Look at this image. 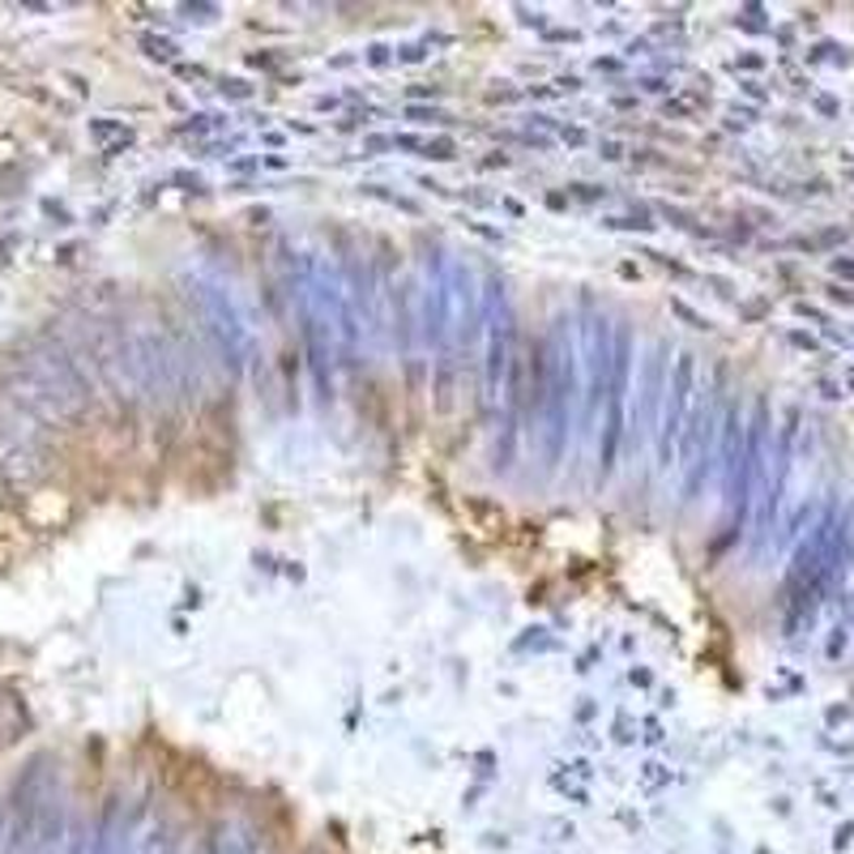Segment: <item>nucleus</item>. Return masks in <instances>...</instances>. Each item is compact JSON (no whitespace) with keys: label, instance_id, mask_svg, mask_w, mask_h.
<instances>
[{"label":"nucleus","instance_id":"f03ea898","mask_svg":"<svg viewBox=\"0 0 854 854\" xmlns=\"http://www.w3.org/2000/svg\"><path fill=\"white\" fill-rule=\"evenodd\" d=\"M572 406H577V350L569 338V321L560 317L547 334L539 372H534V423L530 428H539L543 470H556L569 449Z\"/></svg>","mask_w":854,"mask_h":854},{"label":"nucleus","instance_id":"20e7f679","mask_svg":"<svg viewBox=\"0 0 854 854\" xmlns=\"http://www.w3.org/2000/svg\"><path fill=\"white\" fill-rule=\"evenodd\" d=\"M188 295L197 299L201 321L210 325V334L219 342V350L227 355L231 368L257 363V330H252V317L244 312L239 295L223 279H214V274H197Z\"/></svg>","mask_w":854,"mask_h":854},{"label":"nucleus","instance_id":"7ed1b4c3","mask_svg":"<svg viewBox=\"0 0 854 854\" xmlns=\"http://www.w3.org/2000/svg\"><path fill=\"white\" fill-rule=\"evenodd\" d=\"M9 394H13V401H22L30 414H39V419H73L90 401L86 376L52 342H39V346H30V350H22L13 359Z\"/></svg>","mask_w":854,"mask_h":854},{"label":"nucleus","instance_id":"f257e3e1","mask_svg":"<svg viewBox=\"0 0 854 854\" xmlns=\"http://www.w3.org/2000/svg\"><path fill=\"white\" fill-rule=\"evenodd\" d=\"M295 286H299V317H304V342L312 355V372H317V385L330 394L334 372L355 368V355L363 346L359 312H355V299L346 290L338 265H330L325 257H304Z\"/></svg>","mask_w":854,"mask_h":854},{"label":"nucleus","instance_id":"423d86ee","mask_svg":"<svg viewBox=\"0 0 854 854\" xmlns=\"http://www.w3.org/2000/svg\"><path fill=\"white\" fill-rule=\"evenodd\" d=\"M705 398L692 406L688 428L680 432V466H683V500H696V492L705 487L714 457H718V436H722V401L718 389H701Z\"/></svg>","mask_w":854,"mask_h":854},{"label":"nucleus","instance_id":"0eeeda50","mask_svg":"<svg viewBox=\"0 0 854 854\" xmlns=\"http://www.w3.org/2000/svg\"><path fill=\"white\" fill-rule=\"evenodd\" d=\"M663 394H667V346H658L645 363V385L636 401H628V423H624V454H641L649 445V432H658V410H663Z\"/></svg>","mask_w":854,"mask_h":854},{"label":"nucleus","instance_id":"1a4fd4ad","mask_svg":"<svg viewBox=\"0 0 854 854\" xmlns=\"http://www.w3.org/2000/svg\"><path fill=\"white\" fill-rule=\"evenodd\" d=\"M833 270L846 274V279H854V261H833Z\"/></svg>","mask_w":854,"mask_h":854},{"label":"nucleus","instance_id":"6e6552de","mask_svg":"<svg viewBox=\"0 0 854 854\" xmlns=\"http://www.w3.org/2000/svg\"><path fill=\"white\" fill-rule=\"evenodd\" d=\"M692 385H696V359L692 355H680L671 381H667V394H663V410H658V470H667L676 461V445H680L683 419L692 410Z\"/></svg>","mask_w":854,"mask_h":854},{"label":"nucleus","instance_id":"39448f33","mask_svg":"<svg viewBox=\"0 0 854 854\" xmlns=\"http://www.w3.org/2000/svg\"><path fill=\"white\" fill-rule=\"evenodd\" d=\"M632 334L624 325L616 330L611 346V376H607V398H603V436H598V474L607 479L624 454V423H628V394H632Z\"/></svg>","mask_w":854,"mask_h":854},{"label":"nucleus","instance_id":"9d476101","mask_svg":"<svg viewBox=\"0 0 854 854\" xmlns=\"http://www.w3.org/2000/svg\"><path fill=\"white\" fill-rule=\"evenodd\" d=\"M851 389H854V368H851Z\"/></svg>","mask_w":854,"mask_h":854}]
</instances>
